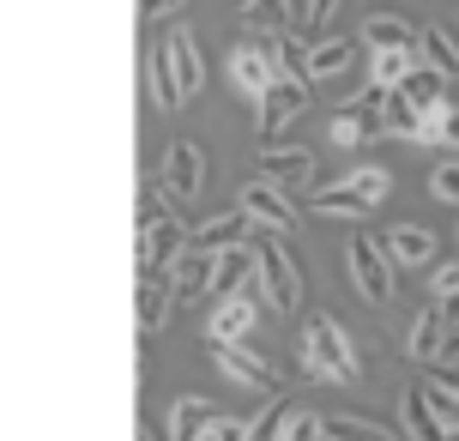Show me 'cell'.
Here are the masks:
<instances>
[{
    "mask_svg": "<svg viewBox=\"0 0 459 441\" xmlns=\"http://www.w3.org/2000/svg\"><path fill=\"white\" fill-rule=\"evenodd\" d=\"M302 369L315 375V381H357V350H351V339L339 333V321L333 315H308V326H302Z\"/></svg>",
    "mask_w": 459,
    "mask_h": 441,
    "instance_id": "obj_1",
    "label": "cell"
},
{
    "mask_svg": "<svg viewBox=\"0 0 459 441\" xmlns=\"http://www.w3.org/2000/svg\"><path fill=\"white\" fill-rule=\"evenodd\" d=\"M254 429H260V418H218V411H212L194 441H254Z\"/></svg>",
    "mask_w": 459,
    "mask_h": 441,
    "instance_id": "obj_23",
    "label": "cell"
},
{
    "mask_svg": "<svg viewBox=\"0 0 459 441\" xmlns=\"http://www.w3.org/2000/svg\"><path fill=\"white\" fill-rule=\"evenodd\" d=\"M368 43H375V48H411L417 37L399 19H387V13H381V19H368Z\"/></svg>",
    "mask_w": 459,
    "mask_h": 441,
    "instance_id": "obj_28",
    "label": "cell"
},
{
    "mask_svg": "<svg viewBox=\"0 0 459 441\" xmlns=\"http://www.w3.org/2000/svg\"><path fill=\"white\" fill-rule=\"evenodd\" d=\"M230 79H236V91H242V97L260 103V97L284 79V61H278V48L266 43V37H242V43L230 48Z\"/></svg>",
    "mask_w": 459,
    "mask_h": 441,
    "instance_id": "obj_4",
    "label": "cell"
},
{
    "mask_svg": "<svg viewBox=\"0 0 459 441\" xmlns=\"http://www.w3.org/2000/svg\"><path fill=\"white\" fill-rule=\"evenodd\" d=\"M441 145L459 151V109H441Z\"/></svg>",
    "mask_w": 459,
    "mask_h": 441,
    "instance_id": "obj_32",
    "label": "cell"
},
{
    "mask_svg": "<svg viewBox=\"0 0 459 441\" xmlns=\"http://www.w3.org/2000/svg\"><path fill=\"white\" fill-rule=\"evenodd\" d=\"M302 103H308V85L302 79H278L273 91L260 97V145H273L290 127V116H302Z\"/></svg>",
    "mask_w": 459,
    "mask_h": 441,
    "instance_id": "obj_11",
    "label": "cell"
},
{
    "mask_svg": "<svg viewBox=\"0 0 459 441\" xmlns=\"http://www.w3.org/2000/svg\"><path fill=\"white\" fill-rule=\"evenodd\" d=\"M163 6H176V0H145V13H163Z\"/></svg>",
    "mask_w": 459,
    "mask_h": 441,
    "instance_id": "obj_34",
    "label": "cell"
},
{
    "mask_svg": "<svg viewBox=\"0 0 459 441\" xmlns=\"http://www.w3.org/2000/svg\"><path fill=\"white\" fill-rule=\"evenodd\" d=\"M429 297H459V260H441L429 272Z\"/></svg>",
    "mask_w": 459,
    "mask_h": 441,
    "instance_id": "obj_30",
    "label": "cell"
},
{
    "mask_svg": "<svg viewBox=\"0 0 459 441\" xmlns=\"http://www.w3.org/2000/svg\"><path fill=\"white\" fill-rule=\"evenodd\" d=\"M344 67H351V43H326V48L308 55V79H333V73H344Z\"/></svg>",
    "mask_w": 459,
    "mask_h": 441,
    "instance_id": "obj_27",
    "label": "cell"
},
{
    "mask_svg": "<svg viewBox=\"0 0 459 441\" xmlns=\"http://www.w3.org/2000/svg\"><path fill=\"white\" fill-rule=\"evenodd\" d=\"M381 248L393 255V266H429V260H436V236L417 230V224H393Z\"/></svg>",
    "mask_w": 459,
    "mask_h": 441,
    "instance_id": "obj_18",
    "label": "cell"
},
{
    "mask_svg": "<svg viewBox=\"0 0 459 441\" xmlns=\"http://www.w3.org/2000/svg\"><path fill=\"white\" fill-rule=\"evenodd\" d=\"M387 194V169H375V163H363V169H351L339 187H321L315 194V212H344V218H363L375 200Z\"/></svg>",
    "mask_w": 459,
    "mask_h": 441,
    "instance_id": "obj_6",
    "label": "cell"
},
{
    "mask_svg": "<svg viewBox=\"0 0 459 441\" xmlns=\"http://www.w3.org/2000/svg\"><path fill=\"white\" fill-rule=\"evenodd\" d=\"M417 55L429 61V67H441V73H459V48L441 37V30H417Z\"/></svg>",
    "mask_w": 459,
    "mask_h": 441,
    "instance_id": "obj_24",
    "label": "cell"
},
{
    "mask_svg": "<svg viewBox=\"0 0 459 441\" xmlns=\"http://www.w3.org/2000/svg\"><path fill=\"white\" fill-rule=\"evenodd\" d=\"M273 441H333V436H326V418H321V411L290 405V411L278 418V436H273Z\"/></svg>",
    "mask_w": 459,
    "mask_h": 441,
    "instance_id": "obj_20",
    "label": "cell"
},
{
    "mask_svg": "<svg viewBox=\"0 0 459 441\" xmlns=\"http://www.w3.org/2000/svg\"><path fill=\"white\" fill-rule=\"evenodd\" d=\"M429 405H436V418H441V423H447V429L459 436V381L436 375V381H429Z\"/></svg>",
    "mask_w": 459,
    "mask_h": 441,
    "instance_id": "obj_26",
    "label": "cell"
},
{
    "mask_svg": "<svg viewBox=\"0 0 459 441\" xmlns=\"http://www.w3.org/2000/svg\"><path fill=\"white\" fill-rule=\"evenodd\" d=\"M206 418H212V405H206V399L182 393V399H176V405H169V436H176V441H194V436H200V423H206Z\"/></svg>",
    "mask_w": 459,
    "mask_h": 441,
    "instance_id": "obj_21",
    "label": "cell"
},
{
    "mask_svg": "<svg viewBox=\"0 0 459 441\" xmlns=\"http://www.w3.org/2000/svg\"><path fill=\"white\" fill-rule=\"evenodd\" d=\"M242 242H254V218L242 206L224 212V218H206L200 230L187 236V248H200V255H224V248H242Z\"/></svg>",
    "mask_w": 459,
    "mask_h": 441,
    "instance_id": "obj_13",
    "label": "cell"
},
{
    "mask_svg": "<svg viewBox=\"0 0 459 441\" xmlns=\"http://www.w3.org/2000/svg\"><path fill=\"white\" fill-rule=\"evenodd\" d=\"M260 169H266V182H278L284 194H302L308 176H315V158H308V151H278V145H266V151H260Z\"/></svg>",
    "mask_w": 459,
    "mask_h": 441,
    "instance_id": "obj_16",
    "label": "cell"
},
{
    "mask_svg": "<svg viewBox=\"0 0 459 441\" xmlns=\"http://www.w3.org/2000/svg\"><path fill=\"white\" fill-rule=\"evenodd\" d=\"M278 13H284V0H248V6H242V19H248V24H266V19L278 24ZM278 30H284V24H278Z\"/></svg>",
    "mask_w": 459,
    "mask_h": 441,
    "instance_id": "obj_31",
    "label": "cell"
},
{
    "mask_svg": "<svg viewBox=\"0 0 459 441\" xmlns=\"http://www.w3.org/2000/svg\"><path fill=\"white\" fill-rule=\"evenodd\" d=\"M344 266H351V284H357L368 302H393V255L375 236H351V242H344Z\"/></svg>",
    "mask_w": 459,
    "mask_h": 441,
    "instance_id": "obj_5",
    "label": "cell"
},
{
    "mask_svg": "<svg viewBox=\"0 0 459 441\" xmlns=\"http://www.w3.org/2000/svg\"><path fill=\"white\" fill-rule=\"evenodd\" d=\"M187 248V230L182 218H169L163 200H145L139 206V272H169Z\"/></svg>",
    "mask_w": 459,
    "mask_h": 441,
    "instance_id": "obj_3",
    "label": "cell"
},
{
    "mask_svg": "<svg viewBox=\"0 0 459 441\" xmlns=\"http://www.w3.org/2000/svg\"><path fill=\"white\" fill-rule=\"evenodd\" d=\"M254 321H260V297H254L248 284H242V290L218 297V308H212L206 333H212V345H242V339L254 333Z\"/></svg>",
    "mask_w": 459,
    "mask_h": 441,
    "instance_id": "obj_8",
    "label": "cell"
},
{
    "mask_svg": "<svg viewBox=\"0 0 459 441\" xmlns=\"http://www.w3.org/2000/svg\"><path fill=\"white\" fill-rule=\"evenodd\" d=\"M254 272H260V297L273 302L278 315H290L297 308V297H302V279H297V260L284 255V242L278 236H266L260 224H254Z\"/></svg>",
    "mask_w": 459,
    "mask_h": 441,
    "instance_id": "obj_2",
    "label": "cell"
},
{
    "mask_svg": "<svg viewBox=\"0 0 459 441\" xmlns=\"http://www.w3.org/2000/svg\"><path fill=\"white\" fill-rule=\"evenodd\" d=\"M399 405H405V436H411V441H447V436H454V429L436 418V405H429V381H411Z\"/></svg>",
    "mask_w": 459,
    "mask_h": 441,
    "instance_id": "obj_15",
    "label": "cell"
},
{
    "mask_svg": "<svg viewBox=\"0 0 459 441\" xmlns=\"http://www.w3.org/2000/svg\"><path fill=\"white\" fill-rule=\"evenodd\" d=\"M169 302H176L169 272H139V333H158L169 321Z\"/></svg>",
    "mask_w": 459,
    "mask_h": 441,
    "instance_id": "obj_17",
    "label": "cell"
},
{
    "mask_svg": "<svg viewBox=\"0 0 459 441\" xmlns=\"http://www.w3.org/2000/svg\"><path fill=\"white\" fill-rule=\"evenodd\" d=\"M236 206L248 212L260 230H297V206H290V200H284V187L266 182V176L242 187V200H236Z\"/></svg>",
    "mask_w": 459,
    "mask_h": 441,
    "instance_id": "obj_9",
    "label": "cell"
},
{
    "mask_svg": "<svg viewBox=\"0 0 459 441\" xmlns=\"http://www.w3.org/2000/svg\"><path fill=\"white\" fill-rule=\"evenodd\" d=\"M326 436L333 441H393V429H381L368 418H326Z\"/></svg>",
    "mask_w": 459,
    "mask_h": 441,
    "instance_id": "obj_25",
    "label": "cell"
},
{
    "mask_svg": "<svg viewBox=\"0 0 459 441\" xmlns=\"http://www.w3.org/2000/svg\"><path fill=\"white\" fill-rule=\"evenodd\" d=\"M200 187H206V151L187 145V140H176L169 158H163V200L187 206V200H200Z\"/></svg>",
    "mask_w": 459,
    "mask_h": 441,
    "instance_id": "obj_7",
    "label": "cell"
},
{
    "mask_svg": "<svg viewBox=\"0 0 459 441\" xmlns=\"http://www.w3.org/2000/svg\"><path fill=\"white\" fill-rule=\"evenodd\" d=\"M248 260H254V248H224V255H218V266H212V290H218V297L242 290V272H248Z\"/></svg>",
    "mask_w": 459,
    "mask_h": 441,
    "instance_id": "obj_22",
    "label": "cell"
},
{
    "mask_svg": "<svg viewBox=\"0 0 459 441\" xmlns=\"http://www.w3.org/2000/svg\"><path fill=\"white\" fill-rule=\"evenodd\" d=\"M163 61H169V79H176L182 103L200 91V85H206V61H200V48H194V37H187L182 24H176V30L163 37Z\"/></svg>",
    "mask_w": 459,
    "mask_h": 441,
    "instance_id": "obj_12",
    "label": "cell"
},
{
    "mask_svg": "<svg viewBox=\"0 0 459 441\" xmlns=\"http://www.w3.org/2000/svg\"><path fill=\"white\" fill-rule=\"evenodd\" d=\"M405 350H411L417 363H441V357H447V308H441V297L411 321V339H405Z\"/></svg>",
    "mask_w": 459,
    "mask_h": 441,
    "instance_id": "obj_14",
    "label": "cell"
},
{
    "mask_svg": "<svg viewBox=\"0 0 459 441\" xmlns=\"http://www.w3.org/2000/svg\"><path fill=\"white\" fill-rule=\"evenodd\" d=\"M429 194L447 200V206H459V158H441L436 169H429Z\"/></svg>",
    "mask_w": 459,
    "mask_h": 441,
    "instance_id": "obj_29",
    "label": "cell"
},
{
    "mask_svg": "<svg viewBox=\"0 0 459 441\" xmlns=\"http://www.w3.org/2000/svg\"><path fill=\"white\" fill-rule=\"evenodd\" d=\"M212 363H218L230 381H242V387H260V393H278V387H284V375H278L266 357H254L248 345H212Z\"/></svg>",
    "mask_w": 459,
    "mask_h": 441,
    "instance_id": "obj_10",
    "label": "cell"
},
{
    "mask_svg": "<svg viewBox=\"0 0 459 441\" xmlns=\"http://www.w3.org/2000/svg\"><path fill=\"white\" fill-rule=\"evenodd\" d=\"M212 266H218V255L182 248V260L169 266V284H176V297H200V290H212Z\"/></svg>",
    "mask_w": 459,
    "mask_h": 441,
    "instance_id": "obj_19",
    "label": "cell"
},
{
    "mask_svg": "<svg viewBox=\"0 0 459 441\" xmlns=\"http://www.w3.org/2000/svg\"><path fill=\"white\" fill-rule=\"evenodd\" d=\"M326 13H333V0H308V24H326Z\"/></svg>",
    "mask_w": 459,
    "mask_h": 441,
    "instance_id": "obj_33",
    "label": "cell"
}]
</instances>
